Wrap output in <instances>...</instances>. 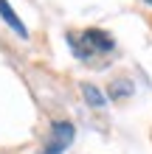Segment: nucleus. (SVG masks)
<instances>
[{
    "label": "nucleus",
    "mask_w": 152,
    "mask_h": 154,
    "mask_svg": "<svg viewBox=\"0 0 152 154\" xmlns=\"http://www.w3.org/2000/svg\"><path fill=\"white\" fill-rule=\"evenodd\" d=\"M82 93H85V98H87L93 106H104V95H102L93 84H85V87H82Z\"/></svg>",
    "instance_id": "4"
},
{
    "label": "nucleus",
    "mask_w": 152,
    "mask_h": 154,
    "mask_svg": "<svg viewBox=\"0 0 152 154\" xmlns=\"http://www.w3.org/2000/svg\"><path fill=\"white\" fill-rule=\"evenodd\" d=\"M127 93H130V87L124 84V81H121V84H115V87L110 90V95H127Z\"/></svg>",
    "instance_id": "5"
},
{
    "label": "nucleus",
    "mask_w": 152,
    "mask_h": 154,
    "mask_svg": "<svg viewBox=\"0 0 152 154\" xmlns=\"http://www.w3.org/2000/svg\"><path fill=\"white\" fill-rule=\"evenodd\" d=\"M0 17H3V20H6L8 25H11V28H14L17 34H20V37H28V34H25V25L20 23V17L14 14V8L8 6V0H0Z\"/></svg>",
    "instance_id": "3"
},
{
    "label": "nucleus",
    "mask_w": 152,
    "mask_h": 154,
    "mask_svg": "<svg viewBox=\"0 0 152 154\" xmlns=\"http://www.w3.org/2000/svg\"><path fill=\"white\" fill-rule=\"evenodd\" d=\"M147 3H152V0H147Z\"/></svg>",
    "instance_id": "6"
},
{
    "label": "nucleus",
    "mask_w": 152,
    "mask_h": 154,
    "mask_svg": "<svg viewBox=\"0 0 152 154\" xmlns=\"http://www.w3.org/2000/svg\"><path fill=\"white\" fill-rule=\"evenodd\" d=\"M68 42H70V48H73V53L79 59H90L96 53L113 51V39L107 37L104 31H99V28H87L82 34H70Z\"/></svg>",
    "instance_id": "1"
},
{
    "label": "nucleus",
    "mask_w": 152,
    "mask_h": 154,
    "mask_svg": "<svg viewBox=\"0 0 152 154\" xmlns=\"http://www.w3.org/2000/svg\"><path fill=\"white\" fill-rule=\"evenodd\" d=\"M70 140H73V126L68 121H53L51 123V140L40 154H62L70 146Z\"/></svg>",
    "instance_id": "2"
}]
</instances>
